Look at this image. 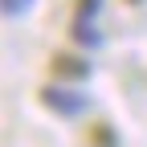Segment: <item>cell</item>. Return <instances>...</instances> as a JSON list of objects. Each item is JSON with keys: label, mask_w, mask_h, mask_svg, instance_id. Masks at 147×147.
I'll use <instances>...</instances> for the list:
<instances>
[{"label": "cell", "mask_w": 147, "mask_h": 147, "mask_svg": "<svg viewBox=\"0 0 147 147\" xmlns=\"http://www.w3.org/2000/svg\"><path fill=\"white\" fill-rule=\"evenodd\" d=\"M78 12H82V16H90V12H98V0H82V4H78Z\"/></svg>", "instance_id": "obj_5"}, {"label": "cell", "mask_w": 147, "mask_h": 147, "mask_svg": "<svg viewBox=\"0 0 147 147\" xmlns=\"http://www.w3.org/2000/svg\"><path fill=\"white\" fill-rule=\"evenodd\" d=\"M74 37H78V41H86V45H98V33H94V29H86V25L74 29Z\"/></svg>", "instance_id": "obj_3"}, {"label": "cell", "mask_w": 147, "mask_h": 147, "mask_svg": "<svg viewBox=\"0 0 147 147\" xmlns=\"http://www.w3.org/2000/svg\"><path fill=\"white\" fill-rule=\"evenodd\" d=\"M21 8H29V0H4V12H21Z\"/></svg>", "instance_id": "obj_4"}, {"label": "cell", "mask_w": 147, "mask_h": 147, "mask_svg": "<svg viewBox=\"0 0 147 147\" xmlns=\"http://www.w3.org/2000/svg\"><path fill=\"white\" fill-rule=\"evenodd\" d=\"M53 74H57V78H86L90 65L78 61V57H69V53H61V57H53Z\"/></svg>", "instance_id": "obj_1"}, {"label": "cell", "mask_w": 147, "mask_h": 147, "mask_svg": "<svg viewBox=\"0 0 147 147\" xmlns=\"http://www.w3.org/2000/svg\"><path fill=\"white\" fill-rule=\"evenodd\" d=\"M45 106L61 110V115H74V110H82V98H74L69 90H45Z\"/></svg>", "instance_id": "obj_2"}]
</instances>
